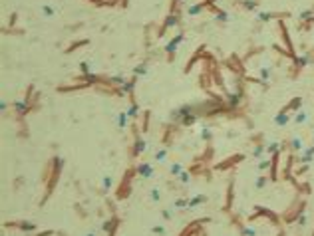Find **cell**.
<instances>
[{
	"instance_id": "obj_1",
	"label": "cell",
	"mask_w": 314,
	"mask_h": 236,
	"mask_svg": "<svg viewBox=\"0 0 314 236\" xmlns=\"http://www.w3.org/2000/svg\"><path fill=\"white\" fill-rule=\"evenodd\" d=\"M137 175L145 177V179H151V177L155 175V171H153V167H149L147 163H141V165H137Z\"/></svg>"
},
{
	"instance_id": "obj_2",
	"label": "cell",
	"mask_w": 314,
	"mask_h": 236,
	"mask_svg": "<svg viewBox=\"0 0 314 236\" xmlns=\"http://www.w3.org/2000/svg\"><path fill=\"white\" fill-rule=\"evenodd\" d=\"M181 40H183V36H181V34H179V36H175V38H173L171 42H169V44L165 46V52H167V54H173V52H175V48L179 46Z\"/></svg>"
},
{
	"instance_id": "obj_3",
	"label": "cell",
	"mask_w": 314,
	"mask_h": 236,
	"mask_svg": "<svg viewBox=\"0 0 314 236\" xmlns=\"http://www.w3.org/2000/svg\"><path fill=\"white\" fill-rule=\"evenodd\" d=\"M205 200H207L205 194H197V197H193V200H189V206L193 208V206H197V204H203Z\"/></svg>"
},
{
	"instance_id": "obj_4",
	"label": "cell",
	"mask_w": 314,
	"mask_h": 236,
	"mask_svg": "<svg viewBox=\"0 0 314 236\" xmlns=\"http://www.w3.org/2000/svg\"><path fill=\"white\" fill-rule=\"evenodd\" d=\"M133 149H135V151H133L135 155H139V153H143V149H145V141H143L141 137H137V141H135V147H133Z\"/></svg>"
},
{
	"instance_id": "obj_5",
	"label": "cell",
	"mask_w": 314,
	"mask_h": 236,
	"mask_svg": "<svg viewBox=\"0 0 314 236\" xmlns=\"http://www.w3.org/2000/svg\"><path fill=\"white\" fill-rule=\"evenodd\" d=\"M286 121H288V115H286V113H278V115L274 117V123H276V125H286Z\"/></svg>"
},
{
	"instance_id": "obj_6",
	"label": "cell",
	"mask_w": 314,
	"mask_h": 236,
	"mask_svg": "<svg viewBox=\"0 0 314 236\" xmlns=\"http://www.w3.org/2000/svg\"><path fill=\"white\" fill-rule=\"evenodd\" d=\"M127 117H129L127 113H119V115H117V125H119L121 129H123L125 125H127Z\"/></svg>"
},
{
	"instance_id": "obj_7",
	"label": "cell",
	"mask_w": 314,
	"mask_h": 236,
	"mask_svg": "<svg viewBox=\"0 0 314 236\" xmlns=\"http://www.w3.org/2000/svg\"><path fill=\"white\" fill-rule=\"evenodd\" d=\"M181 173H183V165H179V163L171 165V175H173V177H179Z\"/></svg>"
},
{
	"instance_id": "obj_8",
	"label": "cell",
	"mask_w": 314,
	"mask_h": 236,
	"mask_svg": "<svg viewBox=\"0 0 314 236\" xmlns=\"http://www.w3.org/2000/svg\"><path fill=\"white\" fill-rule=\"evenodd\" d=\"M201 10H203V6H201V4H195V6H191V8L187 10V14L197 16V14H201Z\"/></svg>"
},
{
	"instance_id": "obj_9",
	"label": "cell",
	"mask_w": 314,
	"mask_h": 236,
	"mask_svg": "<svg viewBox=\"0 0 314 236\" xmlns=\"http://www.w3.org/2000/svg\"><path fill=\"white\" fill-rule=\"evenodd\" d=\"M131 91H133V81H125L121 85V93H131Z\"/></svg>"
},
{
	"instance_id": "obj_10",
	"label": "cell",
	"mask_w": 314,
	"mask_h": 236,
	"mask_svg": "<svg viewBox=\"0 0 314 236\" xmlns=\"http://www.w3.org/2000/svg\"><path fill=\"white\" fill-rule=\"evenodd\" d=\"M14 109L18 111L20 115H22V113H24V111H26L28 107H26V103H24V101H16V103H14Z\"/></svg>"
},
{
	"instance_id": "obj_11",
	"label": "cell",
	"mask_w": 314,
	"mask_h": 236,
	"mask_svg": "<svg viewBox=\"0 0 314 236\" xmlns=\"http://www.w3.org/2000/svg\"><path fill=\"white\" fill-rule=\"evenodd\" d=\"M239 99H241L239 95H229L227 101H229V105H231V107H237V105H239Z\"/></svg>"
},
{
	"instance_id": "obj_12",
	"label": "cell",
	"mask_w": 314,
	"mask_h": 236,
	"mask_svg": "<svg viewBox=\"0 0 314 236\" xmlns=\"http://www.w3.org/2000/svg\"><path fill=\"white\" fill-rule=\"evenodd\" d=\"M312 61V58L308 56V54H304V56H300L298 58V66H306V64H310Z\"/></svg>"
},
{
	"instance_id": "obj_13",
	"label": "cell",
	"mask_w": 314,
	"mask_h": 236,
	"mask_svg": "<svg viewBox=\"0 0 314 236\" xmlns=\"http://www.w3.org/2000/svg\"><path fill=\"white\" fill-rule=\"evenodd\" d=\"M133 71H135V76H145V74H147V66H145V64H143V66H137Z\"/></svg>"
},
{
	"instance_id": "obj_14",
	"label": "cell",
	"mask_w": 314,
	"mask_h": 236,
	"mask_svg": "<svg viewBox=\"0 0 314 236\" xmlns=\"http://www.w3.org/2000/svg\"><path fill=\"white\" fill-rule=\"evenodd\" d=\"M54 12H56V10H54L52 6H44V8H42V14L46 16V18H50V16H54Z\"/></svg>"
},
{
	"instance_id": "obj_15",
	"label": "cell",
	"mask_w": 314,
	"mask_h": 236,
	"mask_svg": "<svg viewBox=\"0 0 314 236\" xmlns=\"http://www.w3.org/2000/svg\"><path fill=\"white\" fill-rule=\"evenodd\" d=\"M179 181H181V183H183V184H187V183H189V181H191V175H189V173H187V171H183V173H181V175H179Z\"/></svg>"
},
{
	"instance_id": "obj_16",
	"label": "cell",
	"mask_w": 314,
	"mask_h": 236,
	"mask_svg": "<svg viewBox=\"0 0 314 236\" xmlns=\"http://www.w3.org/2000/svg\"><path fill=\"white\" fill-rule=\"evenodd\" d=\"M137 113H139V107H137V105L133 103V105H131V107H129L127 115H129V117H135V115H137Z\"/></svg>"
},
{
	"instance_id": "obj_17",
	"label": "cell",
	"mask_w": 314,
	"mask_h": 236,
	"mask_svg": "<svg viewBox=\"0 0 314 236\" xmlns=\"http://www.w3.org/2000/svg\"><path fill=\"white\" fill-rule=\"evenodd\" d=\"M151 232H153V234H157V236H163V234H165V228H163V226H153Z\"/></svg>"
},
{
	"instance_id": "obj_18",
	"label": "cell",
	"mask_w": 314,
	"mask_h": 236,
	"mask_svg": "<svg viewBox=\"0 0 314 236\" xmlns=\"http://www.w3.org/2000/svg\"><path fill=\"white\" fill-rule=\"evenodd\" d=\"M111 81H114V83H117V85H123V83H125V77H123V76H114V77H111Z\"/></svg>"
},
{
	"instance_id": "obj_19",
	"label": "cell",
	"mask_w": 314,
	"mask_h": 236,
	"mask_svg": "<svg viewBox=\"0 0 314 236\" xmlns=\"http://www.w3.org/2000/svg\"><path fill=\"white\" fill-rule=\"evenodd\" d=\"M292 149H294V151H300V149H302V141H300V139H292Z\"/></svg>"
},
{
	"instance_id": "obj_20",
	"label": "cell",
	"mask_w": 314,
	"mask_h": 236,
	"mask_svg": "<svg viewBox=\"0 0 314 236\" xmlns=\"http://www.w3.org/2000/svg\"><path fill=\"white\" fill-rule=\"evenodd\" d=\"M167 157V151L165 149H161V151H157V155H155V161H163Z\"/></svg>"
},
{
	"instance_id": "obj_21",
	"label": "cell",
	"mask_w": 314,
	"mask_h": 236,
	"mask_svg": "<svg viewBox=\"0 0 314 236\" xmlns=\"http://www.w3.org/2000/svg\"><path fill=\"white\" fill-rule=\"evenodd\" d=\"M268 76H271V70H268V68H262V70H261V77H262L264 81H267V80H268Z\"/></svg>"
},
{
	"instance_id": "obj_22",
	"label": "cell",
	"mask_w": 314,
	"mask_h": 236,
	"mask_svg": "<svg viewBox=\"0 0 314 236\" xmlns=\"http://www.w3.org/2000/svg\"><path fill=\"white\" fill-rule=\"evenodd\" d=\"M175 24H177V16H169L165 26H169V28H171V26H175Z\"/></svg>"
},
{
	"instance_id": "obj_23",
	"label": "cell",
	"mask_w": 314,
	"mask_h": 236,
	"mask_svg": "<svg viewBox=\"0 0 314 236\" xmlns=\"http://www.w3.org/2000/svg\"><path fill=\"white\" fill-rule=\"evenodd\" d=\"M294 121H296V123H304V121H306V113H298Z\"/></svg>"
},
{
	"instance_id": "obj_24",
	"label": "cell",
	"mask_w": 314,
	"mask_h": 236,
	"mask_svg": "<svg viewBox=\"0 0 314 236\" xmlns=\"http://www.w3.org/2000/svg\"><path fill=\"white\" fill-rule=\"evenodd\" d=\"M245 6H247L248 10H255V6H257V2H255V0H247V2H245Z\"/></svg>"
},
{
	"instance_id": "obj_25",
	"label": "cell",
	"mask_w": 314,
	"mask_h": 236,
	"mask_svg": "<svg viewBox=\"0 0 314 236\" xmlns=\"http://www.w3.org/2000/svg\"><path fill=\"white\" fill-rule=\"evenodd\" d=\"M111 187V177H104V189H110Z\"/></svg>"
},
{
	"instance_id": "obj_26",
	"label": "cell",
	"mask_w": 314,
	"mask_h": 236,
	"mask_svg": "<svg viewBox=\"0 0 314 236\" xmlns=\"http://www.w3.org/2000/svg\"><path fill=\"white\" fill-rule=\"evenodd\" d=\"M258 18H261V20H271L272 14H268V12H261V14H258Z\"/></svg>"
},
{
	"instance_id": "obj_27",
	"label": "cell",
	"mask_w": 314,
	"mask_h": 236,
	"mask_svg": "<svg viewBox=\"0 0 314 236\" xmlns=\"http://www.w3.org/2000/svg\"><path fill=\"white\" fill-rule=\"evenodd\" d=\"M201 137L203 139H211V131L209 129H203V131H201Z\"/></svg>"
},
{
	"instance_id": "obj_28",
	"label": "cell",
	"mask_w": 314,
	"mask_h": 236,
	"mask_svg": "<svg viewBox=\"0 0 314 236\" xmlns=\"http://www.w3.org/2000/svg\"><path fill=\"white\" fill-rule=\"evenodd\" d=\"M175 206H179V208H181V206H189V200H187V198H185V200H177Z\"/></svg>"
},
{
	"instance_id": "obj_29",
	"label": "cell",
	"mask_w": 314,
	"mask_h": 236,
	"mask_svg": "<svg viewBox=\"0 0 314 236\" xmlns=\"http://www.w3.org/2000/svg\"><path fill=\"white\" fill-rule=\"evenodd\" d=\"M264 184H267V179H262V177H261V179L257 181V189H262Z\"/></svg>"
},
{
	"instance_id": "obj_30",
	"label": "cell",
	"mask_w": 314,
	"mask_h": 236,
	"mask_svg": "<svg viewBox=\"0 0 314 236\" xmlns=\"http://www.w3.org/2000/svg\"><path fill=\"white\" fill-rule=\"evenodd\" d=\"M217 20H219V22H227V20H229V16L225 14V12H221V14L217 16Z\"/></svg>"
},
{
	"instance_id": "obj_31",
	"label": "cell",
	"mask_w": 314,
	"mask_h": 236,
	"mask_svg": "<svg viewBox=\"0 0 314 236\" xmlns=\"http://www.w3.org/2000/svg\"><path fill=\"white\" fill-rule=\"evenodd\" d=\"M151 198H153V200H159V190H157V189L151 190Z\"/></svg>"
},
{
	"instance_id": "obj_32",
	"label": "cell",
	"mask_w": 314,
	"mask_h": 236,
	"mask_svg": "<svg viewBox=\"0 0 314 236\" xmlns=\"http://www.w3.org/2000/svg\"><path fill=\"white\" fill-rule=\"evenodd\" d=\"M171 216H173V214H171V210H163V218H165V220H169Z\"/></svg>"
},
{
	"instance_id": "obj_33",
	"label": "cell",
	"mask_w": 314,
	"mask_h": 236,
	"mask_svg": "<svg viewBox=\"0 0 314 236\" xmlns=\"http://www.w3.org/2000/svg\"><path fill=\"white\" fill-rule=\"evenodd\" d=\"M267 167H268V161H262L261 165H258V169H261V171H264V169H267Z\"/></svg>"
},
{
	"instance_id": "obj_34",
	"label": "cell",
	"mask_w": 314,
	"mask_h": 236,
	"mask_svg": "<svg viewBox=\"0 0 314 236\" xmlns=\"http://www.w3.org/2000/svg\"><path fill=\"white\" fill-rule=\"evenodd\" d=\"M262 155V147H257V149H255V157H261Z\"/></svg>"
},
{
	"instance_id": "obj_35",
	"label": "cell",
	"mask_w": 314,
	"mask_h": 236,
	"mask_svg": "<svg viewBox=\"0 0 314 236\" xmlns=\"http://www.w3.org/2000/svg\"><path fill=\"white\" fill-rule=\"evenodd\" d=\"M308 16H312V12H310V10H306V12H302V14H300V18H308Z\"/></svg>"
},
{
	"instance_id": "obj_36",
	"label": "cell",
	"mask_w": 314,
	"mask_h": 236,
	"mask_svg": "<svg viewBox=\"0 0 314 236\" xmlns=\"http://www.w3.org/2000/svg\"><path fill=\"white\" fill-rule=\"evenodd\" d=\"M80 68H82V71H84V74H88V64H86V61H82Z\"/></svg>"
},
{
	"instance_id": "obj_37",
	"label": "cell",
	"mask_w": 314,
	"mask_h": 236,
	"mask_svg": "<svg viewBox=\"0 0 314 236\" xmlns=\"http://www.w3.org/2000/svg\"><path fill=\"white\" fill-rule=\"evenodd\" d=\"M0 107H2V111H6V109H8V101H2V105H0Z\"/></svg>"
},
{
	"instance_id": "obj_38",
	"label": "cell",
	"mask_w": 314,
	"mask_h": 236,
	"mask_svg": "<svg viewBox=\"0 0 314 236\" xmlns=\"http://www.w3.org/2000/svg\"><path fill=\"white\" fill-rule=\"evenodd\" d=\"M86 236H95V234H94V232H90V234H86Z\"/></svg>"
}]
</instances>
